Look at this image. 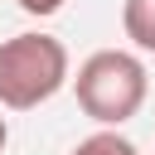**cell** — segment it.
Instances as JSON below:
<instances>
[{"label":"cell","instance_id":"8992f818","mask_svg":"<svg viewBox=\"0 0 155 155\" xmlns=\"http://www.w3.org/2000/svg\"><path fill=\"white\" fill-rule=\"evenodd\" d=\"M5 140H10V126H5V116H0V150H5Z\"/></svg>","mask_w":155,"mask_h":155},{"label":"cell","instance_id":"7a4b0ae2","mask_svg":"<svg viewBox=\"0 0 155 155\" xmlns=\"http://www.w3.org/2000/svg\"><path fill=\"white\" fill-rule=\"evenodd\" d=\"M68 82V48L53 34H15L0 44V107L34 111Z\"/></svg>","mask_w":155,"mask_h":155},{"label":"cell","instance_id":"277c9868","mask_svg":"<svg viewBox=\"0 0 155 155\" xmlns=\"http://www.w3.org/2000/svg\"><path fill=\"white\" fill-rule=\"evenodd\" d=\"M73 155H140V150H136L116 126H102V131H92L87 140H78Z\"/></svg>","mask_w":155,"mask_h":155},{"label":"cell","instance_id":"6da1fadb","mask_svg":"<svg viewBox=\"0 0 155 155\" xmlns=\"http://www.w3.org/2000/svg\"><path fill=\"white\" fill-rule=\"evenodd\" d=\"M73 92H78V107L97 126H121V121H131L145 107L150 78H145V63L136 53H126V48H97L92 58H82V68L73 78Z\"/></svg>","mask_w":155,"mask_h":155},{"label":"cell","instance_id":"5b68a950","mask_svg":"<svg viewBox=\"0 0 155 155\" xmlns=\"http://www.w3.org/2000/svg\"><path fill=\"white\" fill-rule=\"evenodd\" d=\"M24 15H39V19H48V15H58L63 10V0H15Z\"/></svg>","mask_w":155,"mask_h":155},{"label":"cell","instance_id":"3957f363","mask_svg":"<svg viewBox=\"0 0 155 155\" xmlns=\"http://www.w3.org/2000/svg\"><path fill=\"white\" fill-rule=\"evenodd\" d=\"M121 29L140 53H155V0H126L121 5Z\"/></svg>","mask_w":155,"mask_h":155}]
</instances>
